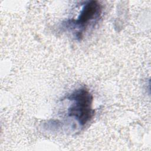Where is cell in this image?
<instances>
[{"label":"cell","instance_id":"cell-2","mask_svg":"<svg viewBox=\"0 0 151 151\" xmlns=\"http://www.w3.org/2000/svg\"><path fill=\"white\" fill-rule=\"evenodd\" d=\"M102 12V6L97 1H88L83 7L77 18L68 19L63 25L65 28L71 29H77L76 37L80 40L84 32L91 24L96 23Z\"/></svg>","mask_w":151,"mask_h":151},{"label":"cell","instance_id":"cell-1","mask_svg":"<svg viewBox=\"0 0 151 151\" xmlns=\"http://www.w3.org/2000/svg\"><path fill=\"white\" fill-rule=\"evenodd\" d=\"M67 99L71 103L67 110L68 116L75 119L80 126H84L93 117V96L88 89L81 87L75 90Z\"/></svg>","mask_w":151,"mask_h":151}]
</instances>
